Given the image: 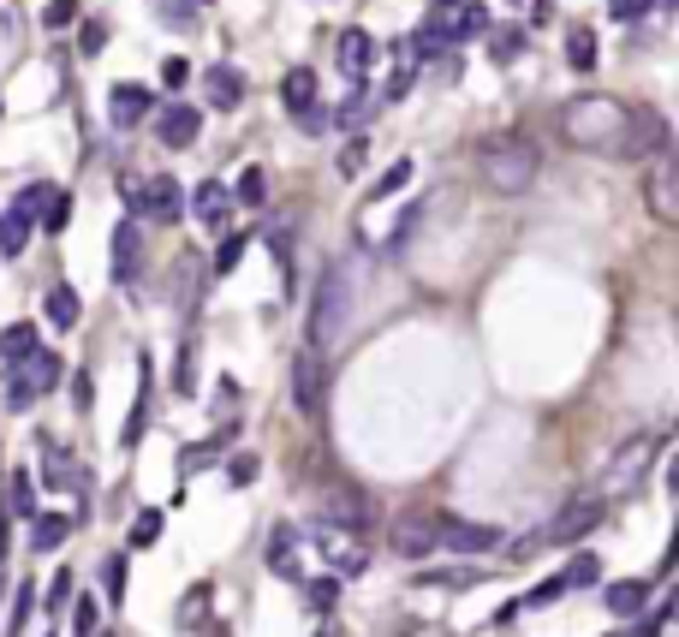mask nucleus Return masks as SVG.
I'll use <instances>...</instances> for the list:
<instances>
[{"mask_svg":"<svg viewBox=\"0 0 679 637\" xmlns=\"http://www.w3.org/2000/svg\"><path fill=\"white\" fill-rule=\"evenodd\" d=\"M649 12H656V0H608V19H619V24H638Z\"/></svg>","mask_w":679,"mask_h":637,"instance_id":"35","label":"nucleus"},{"mask_svg":"<svg viewBox=\"0 0 679 637\" xmlns=\"http://www.w3.org/2000/svg\"><path fill=\"white\" fill-rule=\"evenodd\" d=\"M435 518L430 512H406L400 525H394V554H406V560H430L435 554Z\"/></svg>","mask_w":679,"mask_h":637,"instance_id":"12","label":"nucleus"},{"mask_svg":"<svg viewBox=\"0 0 679 637\" xmlns=\"http://www.w3.org/2000/svg\"><path fill=\"white\" fill-rule=\"evenodd\" d=\"M334 61H340V72H346V78H364V72L376 66V36L358 31V24H346V31H340V42H334Z\"/></svg>","mask_w":679,"mask_h":637,"instance_id":"13","label":"nucleus"},{"mask_svg":"<svg viewBox=\"0 0 679 637\" xmlns=\"http://www.w3.org/2000/svg\"><path fill=\"white\" fill-rule=\"evenodd\" d=\"M280 96H287V108L299 114V108H316V72H287V84H280Z\"/></svg>","mask_w":679,"mask_h":637,"instance_id":"26","label":"nucleus"},{"mask_svg":"<svg viewBox=\"0 0 679 637\" xmlns=\"http://www.w3.org/2000/svg\"><path fill=\"white\" fill-rule=\"evenodd\" d=\"M322 393H328V358H322V352H299V364H292V406H299L304 418H316Z\"/></svg>","mask_w":679,"mask_h":637,"instance_id":"10","label":"nucleus"},{"mask_svg":"<svg viewBox=\"0 0 679 637\" xmlns=\"http://www.w3.org/2000/svg\"><path fill=\"white\" fill-rule=\"evenodd\" d=\"M406 90H411V72H394V78L381 84V96H388V101H400Z\"/></svg>","mask_w":679,"mask_h":637,"instance_id":"49","label":"nucleus"},{"mask_svg":"<svg viewBox=\"0 0 679 637\" xmlns=\"http://www.w3.org/2000/svg\"><path fill=\"white\" fill-rule=\"evenodd\" d=\"M138 269H143V227L120 220L114 227V280H138Z\"/></svg>","mask_w":679,"mask_h":637,"instance_id":"15","label":"nucleus"},{"mask_svg":"<svg viewBox=\"0 0 679 637\" xmlns=\"http://www.w3.org/2000/svg\"><path fill=\"white\" fill-rule=\"evenodd\" d=\"M72 607V626H78V637H96V602H66Z\"/></svg>","mask_w":679,"mask_h":637,"instance_id":"47","label":"nucleus"},{"mask_svg":"<svg viewBox=\"0 0 679 637\" xmlns=\"http://www.w3.org/2000/svg\"><path fill=\"white\" fill-rule=\"evenodd\" d=\"M269 566L280 577H299V554H292V530H274L269 537Z\"/></svg>","mask_w":679,"mask_h":637,"instance_id":"30","label":"nucleus"},{"mask_svg":"<svg viewBox=\"0 0 679 637\" xmlns=\"http://www.w3.org/2000/svg\"><path fill=\"white\" fill-rule=\"evenodd\" d=\"M197 614H209V584H197V590L185 596V607H180V626H191Z\"/></svg>","mask_w":679,"mask_h":637,"instance_id":"46","label":"nucleus"},{"mask_svg":"<svg viewBox=\"0 0 679 637\" xmlns=\"http://www.w3.org/2000/svg\"><path fill=\"white\" fill-rule=\"evenodd\" d=\"M596 577H602V560L584 548V554H572V566L560 572V590H590V584H596Z\"/></svg>","mask_w":679,"mask_h":637,"instance_id":"27","label":"nucleus"},{"mask_svg":"<svg viewBox=\"0 0 679 637\" xmlns=\"http://www.w3.org/2000/svg\"><path fill=\"white\" fill-rule=\"evenodd\" d=\"M48 191H54V185H31L19 203H24V209H31V215H42V203H48Z\"/></svg>","mask_w":679,"mask_h":637,"instance_id":"50","label":"nucleus"},{"mask_svg":"<svg viewBox=\"0 0 679 637\" xmlns=\"http://www.w3.org/2000/svg\"><path fill=\"white\" fill-rule=\"evenodd\" d=\"M233 197H239V203H262V173H257V168H245V173H239V191H233Z\"/></svg>","mask_w":679,"mask_h":637,"instance_id":"48","label":"nucleus"},{"mask_svg":"<svg viewBox=\"0 0 679 637\" xmlns=\"http://www.w3.org/2000/svg\"><path fill=\"white\" fill-rule=\"evenodd\" d=\"M161 78H168V84H173V90H180V84L191 78V66H185V61H168V72H161Z\"/></svg>","mask_w":679,"mask_h":637,"instance_id":"53","label":"nucleus"},{"mask_svg":"<svg viewBox=\"0 0 679 637\" xmlns=\"http://www.w3.org/2000/svg\"><path fill=\"white\" fill-rule=\"evenodd\" d=\"M72 19H78V0H48V12H42L48 31H61V24H72Z\"/></svg>","mask_w":679,"mask_h":637,"instance_id":"42","label":"nucleus"},{"mask_svg":"<svg viewBox=\"0 0 679 637\" xmlns=\"http://www.w3.org/2000/svg\"><path fill=\"white\" fill-rule=\"evenodd\" d=\"M364 155H370V150H364V143L352 138V143H346V155L334 161V173H340V180H358V173H364Z\"/></svg>","mask_w":679,"mask_h":637,"instance_id":"39","label":"nucleus"},{"mask_svg":"<svg viewBox=\"0 0 679 637\" xmlns=\"http://www.w3.org/2000/svg\"><path fill=\"white\" fill-rule=\"evenodd\" d=\"M370 500H364L358 495V488H334V495H328V525L334 530H364V525H370Z\"/></svg>","mask_w":679,"mask_h":637,"instance_id":"17","label":"nucleus"},{"mask_svg":"<svg viewBox=\"0 0 679 637\" xmlns=\"http://www.w3.org/2000/svg\"><path fill=\"white\" fill-rule=\"evenodd\" d=\"M352 299V280H346V269H322V280H316V304H310V328H304V346L310 352H328L340 346V334H346V304Z\"/></svg>","mask_w":679,"mask_h":637,"instance_id":"3","label":"nucleus"},{"mask_svg":"<svg viewBox=\"0 0 679 637\" xmlns=\"http://www.w3.org/2000/svg\"><path fill=\"white\" fill-rule=\"evenodd\" d=\"M197 131H203V108H191V101H168V108H155V138L168 143V150H185Z\"/></svg>","mask_w":679,"mask_h":637,"instance_id":"11","label":"nucleus"},{"mask_svg":"<svg viewBox=\"0 0 679 637\" xmlns=\"http://www.w3.org/2000/svg\"><path fill=\"white\" fill-rule=\"evenodd\" d=\"M84 54H101V42H108V31H101V24H84Z\"/></svg>","mask_w":679,"mask_h":637,"instance_id":"51","label":"nucleus"},{"mask_svg":"<svg viewBox=\"0 0 679 637\" xmlns=\"http://www.w3.org/2000/svg\"><path fill=\"white\" fill-rule=\"evenodd\" d=\"M560 138L602 161H649L656 150H668V120L614 96H579L560 108Z\"/></svg>","mask_w":679,"mask_h":637,"instance_id":"1","label":"nucleus"},{"mask_svg":"<svg viewBox=\"0 0 679 637\" xmlns=\"http://www.w3.org/2000/svg\"><path fill=\"white\" fill-rule=\"evenodd\" d=\"M31 607H36V584H19V602H12V637L24 631V619H31Z\"/></svg>","mask_w":679,"mask_h":637,"instance_id":"40","label":"nucleus"},{"mask_svg":"<svg viewBox=\"0 0 679 637\" xmlns=\"http://www.w3.org/2000/svg\"><path fill=\"white\" fill-rule=\"evenodd\" d=\"M42 346V334H36V322H12L7 334H0V358L7 364H19V358H31V352Z\"/></svg>","mask_w":679,"mask_h":637,"instance_id":"25","label":"nucleus"},{"mask_svg":"<svg viewBox=\"0 0 679 637\" xmlns=\"http://www.w3.org/2000/svg\"><path fill=\"white\" fill-rule=\"evenodd\" d=\"M649 602V584H638V577H626V584H608V614L619 619H638Z\"/></svg>","mask_w":679,"mask_h":637,"instance_id":"24","label":"nucleus"},{"mask_svg":"<svg viewBox=\"0 0 679 637\" xmlns=\"http://www.w3.org/2000/svg\"><path fill=\"white\" fill-rule=\"evenodd\" d=\"M150 108H155V96L143 90V84H114V120L120 126H138Z\"/></svg>","mask_w":679,"mask_h":637,"instance_id":"22","label":"nucleus"},{"mask_svg":"<svg viewBox=\"0 0 679 637\" xmlns=\"http://www.w3.org/2000/svg\"><path fill=\"white\" fill-rule=\"evenodd\" d=\"M54 381H61V358H54V352H31V358H19V364H7V411H31L42 393L54 388Z\"/></svg>","mask_w":679,"mask_h":637,"instance_id":"4","label":"nucleus"},{"mask_svg":"<svg viewBox=\"0 0 679 637\" xmlns=\"http://www.w3.org/2000/svg\"><path fill=\"white\" fill-rule=\"evenodd\" d=\"M66 537H72V518L66 512H36L31 518V548H36V554H54Z\"/></svg>","mask_w":679,"mask_h":637,"instance_id":"21","label":"nucleus"},{"mask_svg":"<svg viewBox=\"0 0 679 637\" xmlns=\"http://www.w3.org/2000/svg\"><path fill=\"white\" fill-rule=\"evenodd\" d=\"M72 602V572H61V577H48V614L61 619V607Z\"/></svg>","mask_w":679,"mask_h":637,"instance_id":"43","label":"nucleus"},{"mask_svg":"<svg viewBox=\"0 0 679 637\" xmlns=\"http://www.w3.org/2000/svg\"><path fill=\"white\" fill-rule=\"evenodd\" d=\"M560 596H567V590H560V577H549V584H537L525 602H513V607H549V602H560Z\"/></svg>","mask_w":679,"mask_h":637,"instance_id":"44","label":"nucleus"},{"mask_svg":"<svg viewBox=\"0 0 679 637\" xmlns=\"http://www.w3.org/2000/svg\"><path fill=\"white\" fill-rule=\"evenodd\" d=\"M12 512H19V518H36V477H31V471H12Z\"/></svg>","mask_w":679,"mask_h":637,"instance_id":"32","label":"nucleus"},{"mask_svg":"<svg viewBox=\"0 0 679 637\" xmlns=\"http://www.w3.org/2000/svg\"><path fill=\"white\" fill-rule=\"evenodd\" d=\"M661 447H668V441H661V435H644V441H632V447L619 453L608 471H602V488H596V495H602V500L638 495V488H644V477H649V465H656V458H661Z\"/></svg>","mask_w":679,"mask_h":637,"instance_id":"5","label":"nucleus"},{"mask_svg":"<svg viewBox=\"0 0 679 637\" xmlns=\"http://www.w3.org/2000/svg\"><path fill=\"white\" fill-rule=\"evenodd\" d=\"M644 197H649V215H656V220H679V168H673V155H668V150L649 155Z\"/></svg>","mask_w":679,"mask_h":637,"instance_id":"9","label":"nucleus"},{"mask_svg":"<svg viewBox=\"0 0 679 637\" xmlns=\"http://www.w3.org/2000/svg\"><path fill=\"white\" fill-rule=\"evenodd\" d=\"M120 197L131 203L138 220H180L185 215V191L168 173H155V180H120Z\"/></svg>","mask_w":679,"mask_h":637,"instance_id":"7","label":"nucleus"},{"mask_svg":"<svg viewBox=\"0 0 679 637\" xmlns=\"http://www.w3.org/2000/svg\"><path fill=\"white\" fill-rule=\"evenodd\" d=\"M406 180H411V161H394V173H381V185H376V203L394 197V191H400Z\"/></svg>","mask_w":679,"mask_h":637,"instance_id":"45","label":"nucleus"},{"mask_svg":"<svg viewBox=\"0 0 679 637\" xmlns=\"http://www.w3.org/2000/svg\"><path fill=\"white\" fill-rule=\"evenodd\" d=\"M180 393H191V339H185V352H180Z\"/></svg>","mask_w":679,"mask_h":637,"instance_id":"54","label":"nucleus"},{"mask_svg":"<svg viewBox=\"0 0 679 637\" xmlns=\"http://www.w3.org/2000/svg\"><path fill=\"white\" fill-rule=\"evenodd\" d=\"M203 96H209V108H239V101H245V78H239V66H227V61L203 66Z\"/></svg>","mask_w":679,"mask_h":637,"instance_id":"14","label":"nucleus"},{"mask_svg":"<svg viewBox=\"0 0 679 637\" xmlns=\"http://www.w3.org/2000/svg\"><path fill=\"white\" fill-rule=\"evenodd\" d=\"M143 418H150V358L138 364V399H131V418H126V441H120V447H138V441H143Z\"/></svg>","mask_w":679,"mask_h":637,"instance_id":"23","label":"nucleus"},{"mask_svg":"<svg viewBox=\"0 0 679 637\" xmlns=\"http://www.w3.org/2000/svg\"><path fill=\"white\" fill-rule=\"evenodd\" d=\"M567 66H572V72H590V66H596V36H590L584 24H579V31H567Z\"/></svg>","mask_w":679,"mask_h":637,"instance_id":"29","label":"nucleus"},{"mask_svg":"<svg viewBox=\"0 0 679 637\" xmlns=\"http://www.w3.org/2000/svg\"><path fill=\"white\" fill-rule=\"evenodd\" d=\"M161 530H168V512H161V507L138 512V525H131V548H155V542H161Z\"/></svg>","mask_w":679,"mask_h":637,"instance_id":"31","label":"nucleus"},{"mask_svg":"<svg viewBox=\"0 0 679 637\" xmlns=\"http://www.w3.org/2000/svg\"><path fill=\"white\" fill-rule=\"evenodd\" d=\"M155 12L168 31H191V24H197V0H155Z\"/></svg>","mask_w":679,"mask_h":637,"instance_id":"33","label":"nucleus"},{"mask_svg":"<svg viewBox=\"0 0 679 637\" xmlns=\"http://www.w3.org/2000/svg\"><path fill=\"white\" fill-rule=\"evenodd\" d=\"M435 31H441V42H471V36L489 31V12H483L477 0H465V7H453L448 19L435 12Z\"/></svg>","mask_w":679,"mask_h":637,"instance_id":"16","label":"nucleus"},{"mask_svg":"<svg viewBox=\"0 0 679 637\" xmlns=\"http://www.w3.org/2000/svg\"><path fill=\"white\" fill-rule=\"evenodd\" d=\"M519 48H525V31H489V54H495V61H519Z\"/></svg>","mask_w":679,"mask_h":637,"instance_id":"36","label":"nucleus"},{"mask_svg":"<svg viewBox=\"0 0 679 637\" xmlns=\"http://www.w3.org/2000/svg\"><path fill=\"white\" fill-rule=\"evenodd\" d=\"M66 220H72V197H66V191H48V203H42V227L66 233Z\"/></svg>","mask_w":679,"mask_h":637,"instance_id":"34","label":"nucleus"},{"mask_svg":"<svg viewBox=\"0 0 679 637\" xmlns=\"http://www.w3.org/2000/svg\"><path fill=\"white\" fill-rule=\"evenodd\" d=\"M299 584H304V577H299ZM299 596H304L310 614H328V607L340 602V577H310V584L299 590Z\"/></svg>","mask_w":679,"mask_h":637,"instance_id":"28","label":"nucleus"},{"mask_svg":"<svg viewBox=\"0 0 679 637\" xmlns=\"http://www.w3.org/2000/svg\"><path fill=\"white\" fill-rule=\"evenodd\" d=\"M42 316H48V328H78V316H84V304H78V292H72L66 287V280H61V287H48V299H42Z\"/></svg>","mask_w":679,"mask_h":637,"instance_id":"20","label":"nucleus"},{"mask_svg":"<svg viewBox=\"0 0 679 637\" xmlns=\"http://www.w3.org/2000/svg\"><path fill=\"white\" fill-rule=\"evenodd\" d=\"M668 7H673V0H656V12H668Z\"/></svg>","mask_w":679,"mask_h":637,"instance_id":"56","label":"nucleus"},{"mask_svg":"<svg viewBox=\"0 0 679 637\" xmlns=\"http://www.w3.org/2000/svg\"><path fill=\"white\" fill-rule=\"evenodd\" d=\"M31 233H36V215L24 209V203H12V209L0 215V257H24Z\"/></svg>","mask_w":679,"mask_h":637,"instance_id":"18","label":"nucleus"},{"mask_svg":"<svg viewBox=\"0 0 679 637\" xmlns=\"http://www.w3.org/2000/svg\"><path fill=\"white\" fill-rule=\"evenodd\" d=\"M257 471H262V465H257V453H239V458H227V483H233V488L257 483Z\"/></svg>","mask_w":679,"mask_h":637,"instance_id":"38","label":"nucleus"},{"mask_svg":"<svg viewBox=\"0 0 679 637\" xmlns=\"http://www.w3.org/2000/svg\"><path fill=\"white\" fill-rule=\"evenodd\" d=\"M227 209H233V197H227V185H215V180H203L197 191H191V215L203 220V227H227Z\"/></svg>","mask_w":679,"mask_h":637,"instance_id":"19","label":"nucleus"},{"mask_svg":"<svg viewBox=\"0 0 679 637\" xmlns=\"http://www.w3.org/2000/svg\"><path fill=\"white\" fill-rule=\"evenodd\" d=\"M477 168H483V180H489L500 197H519V191L537 185V173H542V150L530 138H519V131H500V138H489L477 150Z\"/></svg>","mask_w":679,"mask_h":637,"instance_id":"2","label":"nucleus"},{"mask_svg":"<svg viewBox=\"0 0 679 637\" xmlns=\"http://www.w3.org/2000/svg\"><path fill=\"white\" fill-rule=\"evenodd\" d=\"M435 542L448 548V554L477 560V554H495L500 548V530L495 525H471V518H435Z\"/></svg>","mask_w":679,"mask_h":637,"instance_id":"8","label":"nucleus"},{"mask_svg":"<svg viewBox=\"0 0 679 637\" xmlns=\"http://www.w3.org/2000/svg\"><path fill=\"white\" fill-rule=\"evenodd\" d=\"M661 626H668V614H656V619H644V626H638V637H656Z\"/></svg>","mask_w":679,"mask_h":637,"instance_id":"55","label":"nucleus"},{"mask_svg":"<svg viewBox=\"0 0 679 637\" xmlns=\"http://www.w3.org/2000/svg\"><path fill=\"white\" fill-rule=\"evenodd\" d=\"M72 406L90 411V376H72Z\"/></svg>","mask_w":679,"mask_h":637,"instance_id":"52","label":"nucleus"},{"mask_svg":"<svg viewBox=\"0 0 679 637\" xmlns=\"http://www.w3.org/2000/svg\"><path fill=\"white\" fill-rule=\"evenodd\" d=\"M245 250H250L245 239H227V245L215 250V274H233V269H239V257H245Z\"/></svg>","mask_w":679,"mask_h":637,"instance_id":"41","label":"nucleus"},{"mask_svg":"<svg viewBox=\"0 0 679 637\" xmlns=\"http://www.w3.org/2000/svg\"><path fill=\"white\" fill-rule=\"evenodd\" d=\"M101 577H108V607L126 602V554H114L108 566H101Z\"/></svg>","mask_w":679,"mask_h":637,"instance_id":"37","label":"nucleus"},{"mask_svg":"<svg viewBox=\"0 0 679 637\" xmlns=\"http://www.w3.org/2000/svg\"><path fill=\"white\" fill-rule=\"evenodd\" d=\"M602 518H608V500L602 495H572L567 507H560L549 525L537 530V542H549V548H572V542H584L590 530L602 525Z\"/></svg>","mask_w":679,"mask_h":637,"instance_id":"6","label":"nucleus"}]
</instances>
